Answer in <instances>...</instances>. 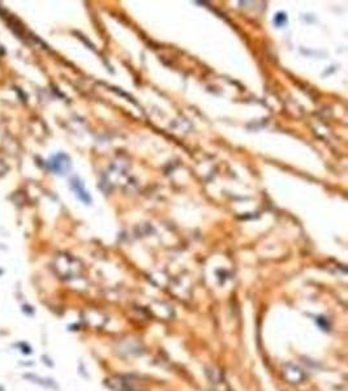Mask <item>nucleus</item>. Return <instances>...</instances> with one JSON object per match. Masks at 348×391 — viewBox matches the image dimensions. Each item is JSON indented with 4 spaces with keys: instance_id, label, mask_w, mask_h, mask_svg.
I'll use <instances>...</instances> for the list:
<instances>
[{
    "instance_id": "f257e3e1",
    "label": "nucleus",
    "mask_w": 348,
    "mask_h": 391,
    "mask_svg": "<svg viewBox=\"0 0 348 391\" xmlns=\"http://www.w3.org/2000/svg\"><path fill=\"white\" fill-rule=\"evenodd\" d=\"M283 374L287 378L288 382H291V384H300L304 380V373L300 370V368L292 364H287L284 366Z\"/></svg>"
},
{
    "instance_id": "f03ea898",
    "label": "nucleus",
    "mask_w": 348,
    "mask_h": 391,
    "mask_svg": "<svg viewBox=\"0 0 348 391\" xmlns=\"http://www.w3.org/2000/svg\"><path fill=\"white\" fill-rule=\"evenodd\" d=\"M286 21H287V17H286V15H283V13H278V15L275 16V19H274V24H276L278 26H282L283 23H286Z\"/></svg>"
}]
</instances>
